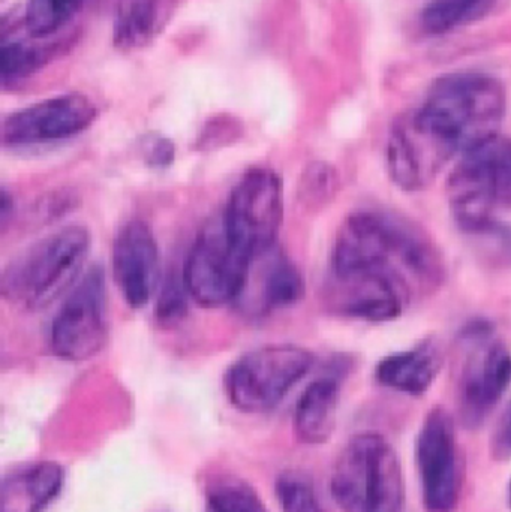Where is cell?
<instances>
[{"label": "cell", "instance_id": "1", "mask_svg": "<svg viewBox=\"0 0 511 512\" xmlns=\"http://www.w3.org/2000/svg\"><path fill=\"white\" fill-rule=\"evenodd\" d=\"M377 270L404 280L414 292L435 288L444 268L434 243L416 225L380 212L348 216L332 251L335 280Z\"/></svg>", "mask_w": 511, "mask_h": 512}, {"label": "cell", "instance_id": "2", "mask_svg": "<svg viewBox=\"0 0 511 512\" xmlns=\"http://www.w3.org/2000/svg\"><path fill=\"white\" fill-rule=\"evenodd\" d=\"M506 89L482 72H453L438 78L416 119L456 153H465L500 134Z\"/></svg>", "mask_w": 511, "mask_h": 512}, {"label": "cell", "instance_id": "3", "mask_svg": "<svg viewBox=\"0 0 511 512\" xmlns=\"http://www.w3.org/2000/svg\"><path fill=\"white\" fill-rule=\"evenodd\" d=\"M330 489L344 512H404L398 454L377 433H362L348 442L333 469Z\"/></svg>", "mask_w": 511, "mask_h": 512}, {"label": "cell", "instance_id": "4", "mask_svg": "<svg viewBox=\"0 0 511 512\" xmlns=\"http://www.w3.org/2000/svg\"><path fill=\"white\" fill-rule=\"evenodd\" d=\"M447 198L461 230H489L495 210L511 209L510 138L498 134L462 153L447 180Z\"/></svg>", "mask_w": 511, "mask_h": 512}, {"label": "cell", "instance_id": "5", "mask_svg": "<svg viewBox=\"0 0 511 512\" xmlns=\"http://www.w3.org/2000/svg\"><path fill=\"white\" fill-rule=\"evenodd\" d=\"M90 242L89 231L80 225L39 240L6 270V297L26 309H44L74 282L89 254Z\"/></svg>", "mask_w": 511, "mask_h": 512}, {"label": "cell", "instance_id": "6", "mask_svg": "<svg viewBox=\"0 0 511 512\" xmlns=\"http://www.w3.org/2000/svg\"><path fill=\"white\" fill-rule=\"evenodd\" d=\"M314 355L302 346H261L234 361L225 375V391L234 408L245 414L272 411L308 375Z\"/></svg>", "mask_w": 511, "mask_h": 512}, {"label": "cell", "instance_id": "7", "mask_svg": "<svg viewBox=\"0 0 511 512\" xmlns=\"http://www.w3.org/2000/svg\"><path fill=\"white\" fill-rule=\"evenodd\" d=\"M228 239L257 258L275 246L284 221V183L276 171L255 167L231 189L221 216Z\"/></svg>", "mask_w": 511, "mask_h": 512}, {"label": "cell", "instance_id": "8", "mask_svg": "<svg viewBox=\"0 0 511 512\" xmlns=\"http://www.w3.org/2000/svg\"><path fill=\"white\" fill-rule=\"evenodd\" d=\"M254 261L228 239L219 218L198 234L183 265V280L195 303L222 307L246 291Z\"/></svg>", "mask_w": 511, "mask_h": 512}, {"label": "cell", "instance_id": "9", "mask_svg": "<svg viewBox=\"0 0 511 512\" xmlns=\"http://www.w3.org/2000/svg\"><path fill=\"white\" fill-rule=\"evenodd\" d=\"M107 342V292L101 267H92L53 319L51 349L60 360L81 363L95 357Z\"/></svg>", "mask_w": 511, "mask_h": 512}, {"label": "cell", "instance_id": "10", "mask_svg": "<svg viewBox=\"0 0 511 512\" xmlns=\"http://www.w3.org/2000/svg\"><path fill=\"white\" fill-rule=\"evenodd\" d=\"M416 453L426 512L455 511L461 492V469L455 421L449 411L437 406L426 415Z\"/></svg>", "mask_w": 511, "mask_h": 512}, {"label": "cell", "instance_id": "11", "mask_svg": "<svg viewBox=\"0 0 511 512\" xmlns=\"http://www.w3.org/2000/svg\"><path fill=\"white\" fill-rule=\"evenodd\" d=\"M98 108L83 93H65L9 114L3 122V143L30 147L77 137L92 126Z\"/></svg>", "mask_w": 511, "mask_h": 512}, {"label": "cell", "instance_id": "12", "mask_svg": "<svg viewBox=\"0 0 511 512\" xmlns=\"http://www.w3.org/2000/svg\"><path fill=\"white\" fill-rule=\"evenodd\" d=\"M458 153L426 129L416 116L399 120L387 143V170L398 188H428Z\"/></svg>", "mask_w": 511, "mask_h": 512}, {"label": "cell", "instance_id": "13", "mask_svg": "<svg viewBox=\"0 0 511 512\" xmlns=\"http://www.w3.org/2000/svg\"><path fill=\"white\" fill-rule=\"evenodd\" d=\"M510 385L511 352L503 343H483L465 366L459 385V412L465 426H480Z\"/></svg>", "mask_w": 511, "mask_h": 512}, {"label": "cell", "instance_id": "14", "mask_svg": "<svg viewBox=\"0 0 511 512\" xmlns=\"http://www.w3.org/2000/svg\"><path fill=\"white\" fill-rule=\"evenodd\" d=\"M159 252L152 228L140 219L129 221L113 246V274L126 304L143 309L156 285Z\"/></svg>", "mask_w": 511, "mask_h": 512}, {"label": "cell", "instance_id": "15", "mask_svg": "<svg viewBox=\"0 0 511 512\" xmlns=\"http://www.w3.org/2000/svg\"><path fill=\"white\" fill-rule=\"evenodd\" d=\"M65 486V469L51 460L24 463L2 481V512H42Z\"/></svg>", "mask_w": 511, "mask_h": 512}, {"label": "cell", "instance_id": "16", "mask_svg": "<svg viewBox=\"0 0 511 512\" xmlns=\"http://www.w3.org/2000/svg\"><path fill=\"white\" fill-rule=\"evenodd\" d=\"M443 367V352L432 340H425L408 351L387 355L375 369L383 387L399 393L420 396L434 384Z\"/></svg>", "mask_w": 511, "mask_h": 512}, {"label": "cell", "instance_id": "17", "mask_svg": "<svg viewBox=\"0 0 511 512\" xmlns=\"http://www.w3.org/2000/svg\"><path fill=\"white\" fill-rule=\"evenodd\" d=\"M341 381L336 376H321L305 388L294 409V433L303 444H326L336 426Z\"/></svg>", "mask_w": 511, "mask_h": 512}, {"label": "cell", "instance_id": "18", "mask_svg": "<svg viewBox=\"0 0 511 512\" xmlns=\"http://www.w3.org/2000/svg\"><path fill=\"white\" fill-rule=\"evenodd\" d=\"M176 0H117L113 44L122 51L152 44L176 11Z\"/></svg>", "mask_w": 511, "mask_h": 512}, {"label": "cell", "instance_id": "19", "mask_svg": "<svg viewBox=\"0 0 511 512\" xmlns=\"http://www.w3.org/2000/svg\"><path fill=\"white\" fill-rule=\"evenodd\" d=\"M498 0H431L423 8L420 24L429 35H444L476 23L489 14Z\"/></svg>", "mask_w": 511, "mask_h": 512}, {"label": "cell", "instance_id": "20", "mask_svg": "<svg viewBox=\"0 0 511 512\" xmlns=\"http://www.w3.org/2000/svg\"><path fill=\"white\" fill-rule=\"evenodd\" d=\"M204 495L209 512H270L254 487L231 475L210 478Z\"/></svg>", "mask_w": 511, "mask_h": 512}, {"label": "cell", "instance_id": "21", "mask_svg": "<svg viewBox=\"0 0 511 512\" xmlns=\"http://www.w3.org/2000/svg\"><path fill=\"white\" fill-rule=\"evenodd\" d=\"M305 295V280L299 268L290 259H276L263 280L261 304L264 310L288 309L299 303Z\"/></svg>", "mask_w": 511, "mask_h": 512}, {"label": "cell", "instance_id": "22", "mask_svg": "<svg viewBox=\"0 0 511 512\" xmlns=\"http://www.w3.org/2000/svg\"><path fill=\"white\" fill-rule=\"evenodd\" d=\"M54 47H39L23 41L5 42L0 54V71H2L3 86L17 84L44 68L51 57H54Z\"/></svg>", "mask_w": 511, "mask_h": 512}, {"label": "cell", "instance_id": "23", "mask_svg": "<svg viewBox=\"0 0 511 512\" xmlns=\"http://www.w3.org/2000/svg\"><path fill=\"white\" fill-rule=\"evenodd\" d=\"M84 0H29L24 26L33 39H44L59 32L78 11Z\"/></svg>", "mask_w": 511, "mask_h": 512}, {"label": "cell", "instance_id": "24", "mask_svg": "<svg viewBox=\"0 0 511 512\" xmlns=\"http://www.w3.org/2000/svg\"><path fill=\"white\" fill-rule=\"evenodd\" d=\"M276 498L282 512H326L314 484L299 471H285L276 480Z\"/></svg>", "mask_w": 511, "mask_h": 512}, {"label": "cell", "instance_id": "25", "mask_svg": "<svg viewBox=\"0 0 511 512\" xmlns=\"http://www.w3.org/2000/svg\"><path fill=\"white\" fill-rule=\"evenodd\" d=\"M188 297L183 274L171 271L159 289L156 298L155 318L161 327L171 328L183 321L188 315Z\"/></svg>", "mask_w": 511, "mask_h": 512}, {"label": "cell", "instance_id": "26", "mask_svg": "<svg viewBox=\"0 0 511 512\" xmlns=\"http://www.w3.org/2000/svg\"><path fill=\"white\" fill-rule=\"evenodd\" d=\"M336 180L335 171L323 162H315L303 174L302 198L309 204H321L335 194Z\"/></svg>", "mask_w": 511, "mask_h": 512}, {"label": "cell", "instance_id": "27", "mask_svg": "<svg viewBox=\"0 0 511 512\" xmlns=\"http://www.w3.org/2000/svg\"><path fill=\"white\" fill-rule=\"evenodd\" d=\"M242 131L239 120L230 116L213 117L207 122L203 135L200 137L201 147H218L227 144L230 138H237Z\"/></svg>", "mask_w": 511, "mask_h": 512}, {"label": "cell", "instance_id": "28", "mask_svg": "<svg viewBox=\"0 0 511 512\" xmlns=\"http://www.w3.org/2000/svg\"><path fill=\"white\" fill-rule=\"evenodd\" d=\"M176 158V147L170 138L164 135H152L144 143V159L156 170L170 167Z\"/></svg>", "mask_w": 511, "mask_h": 512}, {"label": "cell", "instance_id": "29", "mask_svg": "<svg viewBox=\"0 0 511 512\" xmlns=\"http://www.w3.org/2000/svg\"><path fill=\"white\" fill-rule=\"evenodd\" d=\"M491 454L498 462H504L511 457V400L492 435Z\"/></svg>", "mask_w": 511, "mask_h": 512}, {"label": "cell", "instance_id": "30", "mask_svg": "<svg viewBox=\"0 0 511 512\" xmlns=\"http://www.w3.org/2000/svg\"><path fill=\"white\" fill-rule=\"evenodd\" d=\"M482 236H489L492 239L497 240L500 248L503 249L504 254L511 258V228L504 227L501 224H495L494 227L489 228L486 233H483Z\"/></svg>", "mask_w": 511, "mask_h": 512}, {"label": "cell", "instance_id": "31", "mask_svg": "<svg viewBox=\"0 0 511 512\" xmlns=\"http://www.w3.org/2000/svg\"><path fill=\"white\" fill-rule=\"evenodd\" d=\"M12 207H14V201L9 197L6 189L2 191V201H0V216H2V222L5 224L8 219L9 213H12Z\"/></svg>", "mask_w": 511, "mask_h": 512}, {"label": "cell", "instance_id": "32", "mask_svg": "<svg viewBox=\"0 0 511 512\" xmlns=\"http://www.w3.org/2000/svg\"><path fill=\"white\" fill-rule=\"evenodd\" d=\"M509 507L511 508V483L509 486Z\"/></svg>", "mask_w": 511, "mask_h": 512}, {"label": "cell", "instance_id": "33", "mask_svg": "<svg viewBox=\"0 0 511 512\" xmlns=\"http://www.w3.org/2000/svg\"><path fill=\"white\" fill-rule=\"evenodd\" d=\"M206 512H209V511H206Z\"/></svg>", "mask_w": 511, "mask_h": 512}]
</instances>
